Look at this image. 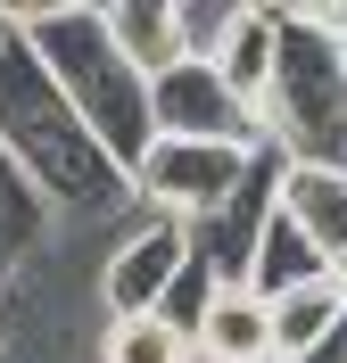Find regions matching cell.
<instances>
[{
    "label": "cell",
    "mask_w": 347,
    "mask_h": 363,
    "mask_svg": "<svg viewBox=\"0 0 347 363\" xmlns=\"http://www.w3.org/2000/svg\"><path fill=\"white\" fill-rule=\"evenodd\" d=\"M174 17H182V50L199 67H224L231 42H240V25H248V0H174Z\"/></svg>",
    "instance_id": "cell-14"
},
{
    "label": "cell",
    "mask_w": 347,
    "mask_h": 363,
    "mask_svg": "<svg viewBox=\"0 0 347 363\" xmlns=\"http://www.w3.org/2000/svg\"><path fill=\"white\" fill-rule=\"evenodd\" d=\"M190 339H199V363H281L273 297H256V289H215Z\"/></svg>",
    "instance_id": "cell-7"
},
{
    "label": "cell",
    "mask_w": 347,
    "mask_h": 363,
    "mask_svg": "<svg viewBox=\"0 0 347 363\" xmlns=\"http://www.w3.org/2000/svg\"><path fill=\"white\" fill-rule=\"evenodd\" d=\"M281 206L306 223V240L323 248V264L347 281V165H290L281 174Z\"/></svg>",
    "instance_id": "cell-8"
},
{
    "label": "cell",
    "mask_w": 347,
    "mask_h": 363,
    "mask_svg": "<svg viewBox=\"0 0 347 363\" xmlns=\"http://www.w3.org/2000/svg\"><path fill=\"white\" fill-rule=\"evenodd\" d=\"M17 33L42 50V67L75 99V116L92 124V140L133 174L158 149V108H149V74L116 50L108 9L99 0H17Z\"/></svg>",
    "instance_id": "cell-2"
},
{
    "label": "cell",
    "mask_w": 347,
    "mask_h": 363,
    "mask_svg": "<svg viewBox=\"0 0 347 363\" xmlns=\"http://www.w3.org/2000/svg\"><path fill=\"white\" fill-rule=\"evenodd\" d=\"M149 108H158V140H224V149H273V140H265V116H256L248 99L224 83V67H199V58H182V67L165 74V83H149Z\"/></svg>",
    "instance_id": "cell-6"
},
{
    "label": "cell",
    "mask_w": 347,
    "mask_h": 363,
    "mask_svg": "<svg viewBox=\"0 0 347 363\" xmlns=\"http://www.w3.org/2000/svg\"><path fill=\"white\" fill-rule=\"evenodd\" d=\"M265 140L281 149V165H347V50L331 33L281 9V67L265 91Z\"/></svg>",
    "instance_id": "cell-3"
},
{
    "label": "cell",
    "mask_w": 347,
    "mask_h": 363,
    "mask_svg": "<svg viewBox=\"0 0 347 363\" xmlns=\"http://www.w3.org/2000/svg\"><path fill=\"white\" fill-rule=\"evenodd\" d=\"M190 264H199V240H190V223L141 215V223L124 231L108 256H99L92 297H99V314H108V322H124V314H165Z\"/></svg>",
    "instance_id": "cell-5"
},
{
    "label": "cell",
    "mask_w": 347,
    "mask_h": 363,
    "mask_svg": "<svg viewBox=\"0 0 347 363\" xmlns=\"http://www.w3.org/2000/svg\"><path fill=\"white\" fill-rule=\"evenodd\" d=\"M99 9H108L116 50H124L149 83H165V74L190 58V50H182V17H174V0H99Z\"/></svg>",
    "instance_id": "cell-9"
},
{
    "label": "cell",
    "mask_w": 347,
    "mask_h": 363,
    "mask_svg": "<svg viewBox=\"0 0 347 363\" xmlns=\"http://www.w3.org/2000/svg\"><path fill=\"white\" fill-rule=\"evenodd\" d=\"M256 157L265 149H224V140H158L149 157L133 165V199L141 215H165V223H215L240 190H248Z\"/></svg>",
    "instance_id": "cell-4"
},
{
    "label": "cell",
    "mask_w": 347,
    "mask_h": 363,
    "mask_svg": "<svg viewBox=\"0 0 347 363\" xmlns=\"http://www.w3.org/2000/svg\"><path fill=\"white\" fill-rule=\"evenodd\" d=\"M314 281H339V272H331V264H323V248L306 240V223L281 206L273 231H265V248H256L248 289H256V297H290V289H314Z\"/></svg>",
    "instance_id": "cell-12"
},
{
    "label": "cell",
    "mask_w": 347,
    "mask_h": 363,
    "mask_svg": "<svg viewBox=\"0 0 347 363\" xmlns=\"http://www.w3.org/2000/svg\"><path fill=\"white\" fill-rule=\"evenodd\" d=\"M92 363H199V339H190L174 314H124V322L99 314Z\"/></svg>",
    "instance_id": "cell-11"
},
{
    "label": "cell",
    "mask_w": 347,
    "mask_h": 363,
    "mask_svg": "<svg viewBox=\"0 0 347 363\" xmlns=\"http://www.w3.org/2000/svg\"><path fill=\"white\" fill-rule=\"evenodd\" d=\"M273 67H281V9H248V25H240V42H231V58H224V83L265 116Z\"/></svg>",
    "instance_id": "cell-13"
},
{
    "label": "cell",
    "mask_w": 347,
    "mask_h": 363,
    "mask_svg": "<svg viewBox=\"0 0 347 363\" xmlns=\"http://www.w3.org/2000/svg\"><path fill=\"white\" fill-rule=\"evenodd\" d=\"M0 149L33 190L50 199V215H108V206H133V174L92 140V124L75 116V99L58 91V74L42 67V50L9 42L0 50Z\"/></svg>",
    "instance_id": "cell-1"
},
{
    "label": "cell",
    "mask_w": 347,
    "mask_h": 363,
    "mask_svg": "<svg viewBox=\"0 0 347 363\" xmlns=\"http://www.w3.org/2000/svg\"><path fill=\"white\" fill-rule=\"evenodd\" d=\"M9 42H17V9H0V50H9Z\"/></svg>",
    "instance_id": "cell-15"
},
{
    "label": "cell",
    "mask_w": 347,
    "mask_h": 363,
    "mask_svg": "<svg viewBox=\"0 0 347 363\" xmlns=\"http://www.w3.org/2000/svg\"><path fill=\"white\" fill-rule=\"evenodd\" d=\"M347 322V281H314V289H290L273 297V347L281 363H314Z\"/></svg>",
    "instance_id": "cell-10"
}]
</instances>
